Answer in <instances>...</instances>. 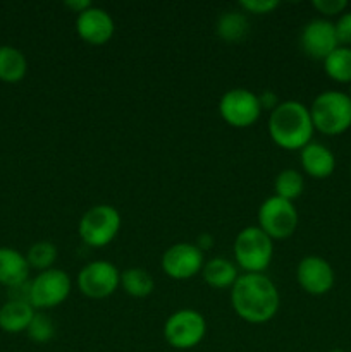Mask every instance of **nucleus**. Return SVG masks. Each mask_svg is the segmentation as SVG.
<instances>
[{
  "instance_id": "obj_1",
  "label": "nucleus",
  "mask_w": 351,
  "mask_h": 352,
  "mask_svg": "<svg viewBox=\"0 0 351 352\" xmlns=\"http://www.w3.org/2000/svg\"><path fill=\"white\" fill-rule=\"evenodd\" d=\"M231 305L241 320L264 325L277 315L281 296L267 275L243 274L231 287Z\"/></svg>"
},
{
  "instance_id": "obj_2",
  "label": "nucleus",
  "mask_w": 351,
  "mask_h": 352,
  "mask_svg": "<svg viewBox=\"0 0 351 352\" xmlns=\"http://www.w3.org/2000/svg\"><path fill=\"white\" fill-rule=\"evenodd\" d=\"M268 136L282 150H303L312 143L313 127L310 109L296 100L281 102L268 116Z\"/></svg>"
},
{
  "instance_id": "obj_3",
  "label": "nucleus",
  "mask_w": 351,
  "mask_h": 352,
  "mask_svg": "<svg viewBox=\"0 0 351 352\" xmlns=\"http://www.w3.org/2000/svg\"><path fill=\"white\" fill-rule=\"evenodd\" d=\"M313 127L327 136H337L351 127V98L343 91L329 89L315 96L310 107Z\"/></svg>"
},
{
  "instance_id": "obj_4",
  "label": "nucleus",
  "mask_w": 351,
  "mask_h": 352,
  "mask_svg": "<svg viewBox=\"0 0 351 352\" xmlns=\"http://www.w3.org/2000/svg\"><path fill=\"white\" fill-rule=\"evenodd\" d=\"M274 256V241L258 226L244 227L234 239V260L244 274H264Z\"/></svg>"
},
{
  "instance_id": "obj_5",
  "label": "nucleus",
  "mask_w": 351,
  "mask_h": 352,
  "mask_svg": "<svg viewBox=\"0 0 351 352\" xmlns=\"http://www.w3.org/2000/svg\"><path fill=\"white\" fill-rule=\"evenodd\" d=\"M123 219L116 206L95 205L86 210L78 226L79 237L89 248H105L119 234Z\"/></svg>"
},
{
  "instance_id": "obj_6",
  "label": "nucleus",
  "mask_w": 351,
  "mask_h": 352,
  "mask_svg": "<svg viewBox=\"0 0 351 352\" xmlns=\"http://www.w3.org/2000/svg\"><path fill=\"white\" fill-rule=\"evenodd\" d=\"M206 336L205 316L196 309H179L164 323V339L178 351L200 346Z\"/></svg>"
},
{
  "instance_id": "obj_7",
  "label": "nucleus",
  "mask_w": 351,
  "mask_h": 352,
  "mask_svg": "<svg viewBox=\"0 0 351 352\" xmlns=\"http://www.w3.org/2000/svg\"><path fill=\"white\" fill-rule=\"evenodd\" d=\"M299 215L295 203L279 196H270L258 208V227L272 241L288 239L298 227Z\"/></svg>"
},
{
  "instance_id": "obj_8",
  "label": "nucleus",
  "mask_w": 351,
  "mask_h": 352,
  "mask_svg": "<svg viewBox=\"0 0 351 352\" xmlns=\"http://www.w3.org/2000/svg\"><path fill=\"white\" fill-rule=\"evenodd\" d=\"M71 278L61 268L40 272L30 282V296L28 301L34 309L57 308L71 294Z\"/></svg>"
},
{
  "instance_id": "obj_9",
  "label": "nucleus",
  "mask_w": 351,
  "mask_h": 352,
  "mask_svg": "<svg viewBox=\"0 0 351 352\" xmlns=\"http://www.w3.org/2000/svg\"><path fill=\"white\" fill-rule=\"evenodd\" d=\"M219 113L231 127H250L260 119L262 105L257 93L246 88H233L219 100Z\"/></svg>"
},
{
  "instance_id": "obj_10",
  "label": "nucleus",
  "mask_w": 351,
  "mask_h": 352,
  "mask_svg": "<svg viewBox=\"0 0 351 352\" xmlns=\"http://www.w3.org/2000/svg\"><path fill=\"white\" fill-rule=\"evenodd\" d=\"M120 285V272L107 260H96L85 265L78 274V287L86 298L105 299Z\"/></svg>"
},
{
  "instance_id": "obj_11",
  "label": "nucleus",
  "mask_w": 351,
  "mask_h": 352,
  "mask_svg": "<svg viewBox=\"0 0 351 352\" xmlns=\"http://www.w3.org/2000/svg\"><path fill=\"white\" fill-rule=\"evenodd\" d=\"M162 270L172 280H188L202 272L203 251L195 243H176L162 254Z\"/></svg>"
},
{
  "instance_id": "obj_12",
  "label": "nucleus",
  "mask_w": 351,
  "mask_h": 352,
  "mask_svg": "<svg viewBox=\"0 0 351 352\" xmlns=\"http://www.w3.org/2000/svg\"><path fill=\"white\" fill-rule=\"evenodd\" d=\"M299 45L310 58L326 60L327 55H330L339 47L336 28L327 19L308 21L299 34Z\"/></svg>"
},
{
  "instance_id": "obj_13",
  "label": "nucleus",
  "mask_w": 351,
  "mask_h": 352,
  "mask_svg": "<svg viewBox=\"0 0 351 352\" xmlns=\"http://www.w3.org/2000/svg\"><path fill=\"white\" fill-rule=\"evenodd\" d=\"M296 280H298L299 287L308 294L323 296L332 289L334 270L326 258L310 254L298 263Z\"/></svg>"
},
{
  "instance_id": "obj_14",
  "label": "nucleus",
  "mask_w": 351,
  "mask_h": 352,
  "mask_svg": "<svg viewBox=\"0 0 351 352\" xmlns=\"http://www.w3.org/2000/svg\"><path fill=\"white\" fill-rule=\"evenodd\" d=\"M76 31L83 41L100 47V45L109 43L110 38L114 36L116 24L105 9L92 6L76 17Z\"/></svg>"
},
{
  "instance_id": "obj_15",
  "label": "nucleus",
  "mask_w": 351,
  "mask_h": 352,
  "mask_svg": "<svg viewBox=\"0 0 351 352\" xmlns=\"http://www.w3.org/2000/svg\"><path fill=\"white\" fill-rule=\"evenodd\" d=\"M30 263L26 254L9 246H0V284L9 289L24 285L30 277Z\"/></svg>"
},
{
  "instance_id": "obj_16",
  "label": "nucleus",
  "mask_w": 351,
  "mask_h": 352,
  "mask_svg": "<svg viewBox=\"0 0 351 352\" xmlns=\"http://www.w3.org/2000/svg\"><path fill=\"white\" fill-rule=\"evenodd\" d=\"M299 160H301L303 170L313 179H327L336 168V158L332 151L326 144L315 143V141L299 150Z\"/></svg>"
},
{
  "instance_id": "obj_17",
  "label": "nucleus",
  "mask_w": 351,
  "mask_h": 352,
  "mask_svg": "<svg viewBox=\"0 0 351 352\" xmlns=\"http://www.w3.org/2000/svg\"><path fill=\"white\" fill-rule=\"evenodd\" d=\"M34 308L28 301L9 299L0 306V329L7 333L26 332L34 316Z\"/></svg>"
},
{
  "instance_id": "obj_18",
  "label": "nucleus",
  "mask_w": 351,
  "mask_h": 352,
  "mask_svg": "<svg viewBox=\"0 0 351 352\" xmlns=\"http://www.w3.org/2000/svg\"><path fill=\"white\" fill-rule=\"evenodd\" d=\"M202 275L206 285H210L212 289L233 287L234 282L240 277L236 265L224 256H217L205 261V265L202 268Z\"/></svg>"
},
{
  "instance_id": "obj_19",
  "label": "nucleus",
  "mask_w": 351,
  "mask_h": 352,
  "mask_svg": "<svg viewBox=\"0 0 351 352\" xmlns=\"http://www.w3.org/2000/svg\"><path fill=\"white\" fill-rule=\"evenodd\" d=\"M28 72V60L23 52L10 45L0 47V81L19 82Z\"/></svg>"
},
{
  "instance_id": "obj_20",
  "label": "nucleus",
  "mask_w": 351,
  "mask_h": 352,
  "mask_svg": "<svg viewBox=\"0 0 351 352\" xmlns=\"http://www.w3.org/2000/svg\"><path fill=\"white\" fill-rule=\"evenodd\" d=\"M248 30H250L248 17L240 10L222 12L215 24L217 36L226 41V43H240L248 34Z\"/></svg>"
},
{
  "instance_id": "obj_21",
  "label": "nucleus",
  "mask_w": 351,
  "mask_h": 352,
  "mask_svg": "<svg viewBox=\"0 0 351 352\" xmlns=\"http://www.w3.org/2000/svg\"><path fill=\"white\" fill-rule=\"evenodd\" d=\"M120 287L127 296L136 299H143L150 296L155 289V280L145 268H127L120 274Z\"/></svg>"
},
{
  "instance_id": "obj_22",
  "label": "nucleus",
  "mask_w": 351,
  "mask_h": 352,
  "mask_svg": "<svg viewBox=\"0 0 351 352\" xmlns=\"http://www.w3.org/2000/svg\"><path fill=\"white\" fill-rule=\"evenodd\" d=\"M323 69L337 82H351V47H337L323 60Z\"/></svg>"
},
{
  "instance_id": "obj_23",
  "label": "nucleus",
  "mask_w": 351,
  "mask_h": 352,
  "mask_svg": "<svg viewBox=\"0 0 351 352\" xmlns=\"http://www.w3.org/2000/svg\"><path fill=\"white\" fill-rule=\"evenodd\" d=\"M274 189L275 196L288 199V201H295L305 189V179L296 168H284L275 177Z\"/></svg>"
},
{
  "instance_id": "obj_24",
  "label": "nucleus",
  "mask_w": 351,
  "mask_h": 352,
  "mask_svg": "<svg viewBox=\"0 0 351 352\" xmlns=\"http://www.w3.org/2000/svg\"><path fill=\"white\" fill-rule=\"evenodd\" d=\"M57 256V246L54 243H50V241H38V243L31 244L26 253V260L30 263V267L40 272L54 268Z\"/></svg>"
},
{
  "instance_id": "obj_25",
  "label": "nucleus",
  "mask_w": 351,
  "mask_h": 352,
  "mask_svg": "<svg viewBox=\"0 0 351 352\" xmlns=\"http://www.w3.org/2000/svg\"><path fill=\"white\" fill-rule=\"evenodd\" d=\"M26 333L30 340H33L34 344H47L54 339L55 323L45 313H34Z\"/></svg>"
},
{
  "instance_id": "obj_26",
  "label": "nucleus",
  "mask_w": 351,
  "mask_h": 352,
  "mask_svg": "<svg viewBox=\"0 0 351 352\" xmlns=\"http://www.w3.org/2000/svg\"><path fill=\"white\" fill-rule=\"evenodd\" d=\"M334 28H336V36L339 47H351V10L341 14Z\"/></svg>"
},
{
  "instance_id": "obj_27",
  "label": "nucleus",
  "mask_w": 351,
  "mask_h": 352,
  "mask_svg": "<svg viewBox=\"0 0 351 352\" xmlns=\"http://www.w3.org/2000/svg\"><path fill=\"white\" fill-rule=\"evenodd\" d=\"M240 7L250 14H268L279 7V0H241Z\"/></svg>"
},
{
  "instance_id": "obj_28",
  "label": "nucleus",
  "mask_w": 351,
  "mask_h": 352,
  "mask_svg": "<svg viewBox=\"0 0 351 352\" xmlns=\"http://www.w3.org/2000/svg\"><path fill=\"white\" fill-rule=\"evenodd\" d=\"M312 6L323 16H337V14L344 12L348 2L346 0H313Z\"/></svg>"
},
{
  "instance_id": "obj_29",
  "label": "nucleus",
  "mask_w": 351,
  "mask_h": 352,
  "mask_svg": "<svg viewBox=\"0 0 351 352\" xmlns=\"http://www.w3.org/2000/svg\"><path fill=\"white\" fill-rule=\"evenodd\" d=\"M258 100H260L262 110H270L272 112V110L279 105L277 96H275V93L272 91H264L262 95H258Z\"/></svg>"
},
{
  "instance_id": "obj_30",
  "label": "nucleus",
  "mask_w": 351,
  "mask_h": 352,
  "mask_svg": "<svg viewBox=\"0 0 351 352\" xmlns=\"http://www.w3.org/2000/svg\"><path fill=\"white\" fill-rule=\"evenodd\" d=\"M64 6L79 16V14L85 12V10H88L92 7V2L89 0H65Z\"/></svg>"
},
{
  "instance_id": "obj_31",
  "label": "nucleus",
  "mask_w": 351,
  "mask_h": 352,
  "mask_svg": "<svg viewBox=\"0 0 351 352\" xmlns=\"http://www.w3.org/2000/svg\"><path fill=\"white\" fill-rule=\"evenodd\" d=\"M213 243H215V239H213L212 234L203 232V234H200L198 239H196L195 244H196V246H198L202 251H206V250H210V248L213 246Z\"/></svg>"
},
{
  "instance_id": "obj_32",
  "label": "nucleus",
  "mask_w": 351,
  "mask_h": 352,
  "mask_svg": "<svg viewBox=\"0 0 351 352\" xmlns=\"http://www.w3.org/2000/svg\"><path fill=\"white\" fill-rule=\"evenodd\" d=\"M330 352H346V351H343V349H332Z\"/></svg>"
},
{
  "instance_id": "obj_33",
  "label": "nucleus",
  "mask_w": 351,
  "mask_h": 352,
  "mask_svg": "<svg viewBox=\"0 0 351 352\" xmlns=\"http://www.w3.org/2000/svg\"><path fill=\"white\" fill-rule=\"evenodd\" d=\"M350 98H351V95H350Z\"/></svg>"
}]
</instances>
